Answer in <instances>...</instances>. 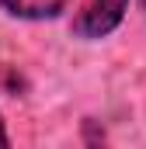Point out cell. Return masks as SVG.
<instances>
[{"label": "cell", "instance_id": "6da1fadb", "mask_svg": "<svg viewBox=\"0 0 146 149\" xmlns=\"http://www.w3.org/2000/svg\"><path fill=\"white\" fill-rule=\"evenodd\" d=\"M129 3L132 0H80L70 17V35L77 42H105V38H111L122 28V21L129 14Z\"/></svg>", "mask_w": 146, "mask_h": 149}, {"label": "cell", "instance_id": "7a4b0ae2", "mask_svg": "<svg viewBox=\"0 0 146 149\" xmlns=\"http://www.w3.org/2000/svg\"><path fill=\"white\" fill-rule=\"evenodd\" d=\"M70 0H0V14L11 21H28V24H45L59 21L66 14Z\"/></svg>", "mask_w": 146, "mask_h": 149}, {"label": "cell", "instance_id": "3957f363", "mask_svg": "<svg viewBox=\"0 0 146 149\" xmlns=\"http://www.w3.org/2000/svg\"><path fill=\"white\" fill-rule=\"evenodd\" d=\"M0 149H11V132H7V121H4V111H0Z\"/></svg>", "mask_w": 146, "mask_h": 149}, {"label": "cell", "instance_id": "277c9868", "mask_svg": "<svg viewBox=\"0 0 146 149\" xmlns=\"http://www.w3.org/2000/svg\"><path fill=\"white\" fill-rule=\"evenodd\" d=\"M136 3H139V10H143V14H146V0H136Z\"/></svg>", "mask_w": 146, "mask_h": 149}]
</instances>
